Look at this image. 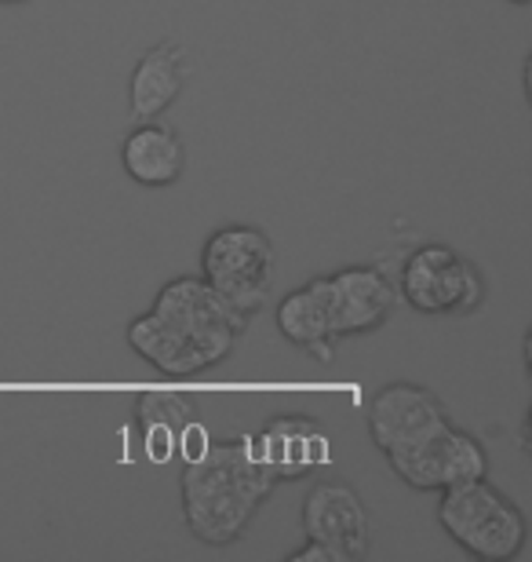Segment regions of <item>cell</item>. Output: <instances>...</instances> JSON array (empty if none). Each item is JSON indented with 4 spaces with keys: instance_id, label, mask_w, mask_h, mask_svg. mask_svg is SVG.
<instances>
[{
    "instance_id": "cell-1",
    "label": "cell",
    "mask_w": 532,
    "mask_h": 562,
    "mask_svg": "<svg viewBox=\"0 0 532 562\" xmlns=\"http://www.w3.org/2000/svg\"><path fill=\"white\" fill-rule=\"evenodd\" d=\"M278 490L263 460L256 457L252 438H223L194 449L179 475L183 526L208 548L241 541L252 526L259 504Z\"/></svg>"
},
{
    "instance_id": "cell-2",
    "label": "cell",
    "mask_w": 532,
    "mask_h": 562,
    "mask_svg": "<svg viewBox=\"0 0 532 562\" xmlns=\"http://www.w3.org/2000/svg\"><path fill=\"white\" fill-rule=\"evenodd\" d=\"M438 522L452 544L478 562H511L529 544L525 512L485 475L441 490Z\"/></svg>"
},
{
    "instance_id": "cell-3",
    "label": "cell",
    "mask_w": 532,
    "mask_h": 562,
    "mask_svg": "<svg viewBox=\"0 0 532 562\" xmlns=\"http://www.w3.org/2000/svg\"><path fill=\"white\" fill-rule=\"evenodd\" d=\"M157 318L197 347L205 355L208 369L234 355V347L241 344V336L252 322V314L237 311L230 300L219 296L201 274H183L165 281L161 292L154 296L150 307Z\"/></svg>"
},
{
    "instance_id": "cell-4",
    "label": "cell",
    "mask_w": 532,
    "mask_h": 562,
    "mask_svg": "<svg viewBox=\"0 0 532 562\" xmlns=\"http://www.w3.org/2000/svg\"><path fill=\"white\" fill-rule=\"evenodd\" d=\"M274 263L278 252L270 234L248 223L212 231L201 249V278L245 314H256L267 303L274 285Z\"/></svg>"
},
{
    "instance_id": "cell-5",
    "label": "cell",
    "mask_w": 532,
    "mask_h": 562,
    "mask_svg": "<svg viewBox=\"0 0 532 562\" xmlns=\"http://www.w3.org/2000/svg\"><path fill=\"white\" fill-rule=\"evenodd\" d=\"M398 296L412 311L441 318V314H474L485 300V278L467 256L441 241H427L401 263Z\"/></svg>"
},
{
    "instance_id": "cell-6",
    "label": "cell",
    "mask_w": 532,
    "mask_h": 562,
    "mask_svg": "<svg viewBox=\"0 0 532 562\" xmlns=\"http://www.w3.org/2000/svg\"><path fill=\"white\" fill-rule=\"evenodd\" d=\"M365 420H369L372 446H376L390 464V460L412 453L416 446L427 442L438 427H445L449 409L430 387L398 380V384H383L376 395H372Z\"/></svg>"
},
{
    "instance_id": "cell-7",
    "label": "cell",
    "mask_w": 532,
    "mask_h": 562,
    "mask_svg": "<svg viewBox=\"0 0 532 562\" xmlns=\"http://www.w3.org/2000/svg\"><path fill=\"white\" fill-rule=\"evenodd\" d=\"M390 471L416 493H441L460 482L489 475V453L471 431L449 420L412 453L390 460Z\"/></svg>"
},
{
    "instance_id": "cell-8",
    "label": "cell",
    "mask_w": 532,
    "mask_h": 562,
    "mask_svg": "<svg viewBox=\"0 0 532 562\" xmlns=\"http://www.w3.org/2000/svg\"><path fill=\"white\" fill-rule=\"evenodd\" d=\"M299 526L303 537L325 544L336 562H361L372 552V515L347 482H318L303 501Z\"/></svg>"
},
{
    "instance_id": "cell-9",
    "label": "cell",
    "mask_w": 532,
    "mask_h": 562,
    "mask_svg": "<svg viewBox=\"0 0 532 562\" xmlns=\"http://www.w3.org/2000/svg\"><path fill=\"white\" fill-rule=\"evenodd\" d=\"M248 438H252L256 457L278 482L307 479L325 464H332V438L310 413H278Z\"/></svg>"
},
{
    "instance_id": "cell-10",
    "label": "cell",
    "mask_w": 532,
    "mask_h": 562,
    "mask_svg": "<svg viewBox=\"0 0 532 562\" xmlns=\"http://www.w3.org/2000/svg\"><path fill=\"white\" fill-rule=\"evenodd\" d=\"M328 303H332L336 336H365L390 322L398 307V285L380 267H343L336 274H325Z\"/></svg>"
},
{
    "instance_id": "cell-11",
    "label": "cell",
    "mask_w": 532,
    "mask_h": 562,
    "mask_svg": "<svg viewBox=\"0 0 532 562\" xmlns=\"http://www.w3.org/2000/svg\"><path fill=\"white\" fill-rule=\"evenodd\" d=\"M190 77V59L176 41H161L139 55L128 77V114L132 121H157L183 95Z\"/></svg>"
},
{
    "instance_id": "cell-12",
    "label": "cell",
    "mask_w": 532,
    "mask_h": 562,
    "mask_svg": "<svg viewBox=\"0 0 532 562\" xmlns=\"http://www.w3.org/2000/svg\"><path fill=\"white\" fill-rule=\"evenodd\" d=\"M274 322L281 336L307 351L314 362L328 366L336 358V322H332V303H328V285H325V274L321 278H310L303 289H292L285 300L278 303L274 311Z\"/></svg>"
},
{
    "instance_id": "cell-13",
    "label": "cell",
    "mask_w": 532,
    "mask_h": 562,
    "mask_svg": "<svg viewBox=\"0 0 532 562\" xmlns=\"http://www.w3.org/2000/svg\"><path fill=\"white\" fill-rule=\"evenodd\" d=\"M197 427V402L183 391H143L135 398V431L143 453L154 464H168L183 453L190 431Z\"/></svg>"
},
{
    "instance_id": "cell-14",
    "label": "cell",
    "mask_w": 532,
    "mask_h": 562,
    "mask_svg": "<svg viewBox=\"0 0 532 562\" xmlns=\"http://www.w3.org/2000/svg\"><path fill=\"white\" fill-rule=\"evenodd\" d=\"M121 168L132 183L161 190L172 187L186 172V146L183 136L157 121H139L121 143Z\"/></svg>"
},
{
    "instance_id": "cell-15",
    "label": "cell",
    "mask_w": 532,
    "mask_h": 562,
    "mask_svg": "<svg viewBox=\"0 0 532 562\" xmlns=\"http://www.w3.org/2000/svg\"><path fill=\"white\" fill-rule=\"evenodd\" d=\"M124 340H128L132 351L139 355L146 366H154L161 376L186 380L208 369L205 355L190 340H183L172 325H165L154 311H143L139 318H132L128 329H124Z\"/></svg>"
},
{
    "instance_id": "cell-16",
    "label": "cell",
    "mask_w": 532,
    "mask_h": 562,
    "mask_svg": "<svg viewBox=\"0 0 532 562\" xmlns=\"http://www.w3.org/2000/svg\"><path fill=\"white\" fill-rule=\"evenodd\" d=\"M285 562H336V555L328 552L325 544L307 541L303 548H296V552H288V555H285Z\"/></svg>"
},
{
    "instance_id": "cell-17",
    "label": "cell",
    "mask_w": 532,
    "mask_h": 562,
    "mask_svg": "<svg viewBox=\"0 0 532 562\" xmlns=\"http://www.w3.org/2000/svg\"><path fill=\"white\" fill-rule=\"evenodd\" d=\"M507 4H514V8H525V4H529V0H507Z\"/></svg>"
},
{
    "instance_id": "cell-18",
    "label": "cell",
    "mask_w": 532,
    "mask_h": 562,
    "mask_svg": "<svg viewBox=\"0 0 532 562\" xmlns=\"http://www.w3.org/2000/svg\"><path fill=\"white\" fill-rule=\"evenodd\" d=\"M0 4H26V0H0Z\"/></svg>"
}]
</instances>
